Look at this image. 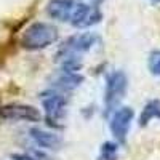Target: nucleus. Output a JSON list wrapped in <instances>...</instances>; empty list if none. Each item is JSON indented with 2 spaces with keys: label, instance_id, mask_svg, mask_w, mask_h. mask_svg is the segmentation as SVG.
I'll return each mask as SVG.
<instances>
[{
  "label": "nucleus",
  "instance_id": "9b49d317",
  "mask_svg": "<svg viewBox=\"0 0 160 160\" xmlns=\"http://www.w3.org/2000/svg\"><path fill=\"white\" fill-rule=\"evenodd\" d=\"M152 118H160V101L158 99L149 101L148 104L144 106V109H142V112L139 115V125L146 127Z\"/></svg>",
  "mask_w": 160,
  "mask_h": 160
},
{
  "label": "nucleus",
  "instance_id": "6e6552de",
  "mask_svg": "<svg viewBox=\"0 0 160 160\" xmlns=\"http://www.w3.org/2000/svg\"><path fill=\"white\" fill-rule=\"evenodd\" d=\"M75 7V0H50L47 3V15L59 22H69Z\"/></svg>",
  "mask_w": 160,
  "mask_h": 160
},
{
  "label": "nucleus",
  "instance_id": "f257e3e1",
  "mask_svg": "<svg viewBox=\"0 0 160 160\" xmlns=\"http://www.w3.org/2000/svg\"><path fill=\"white\" fill-rule=\"evenodd\" d=\"M98 43L99 37L95 32L74 34L69 38H66L56 53L58 59L61 61V71L78 72L82 68V56Z\"/></svg>",
  "mask_w": 160,
  "mask_h": 160
},
{
  "label": "nucleus",
  "instance_id": "423d86ee",
  "mask_svg": "<svg viewBox=\"0 0 160 160\" xmlns=\"http://www.w3.org/2000/svg\"><path fill=\"white\" fill-rule=\"evenodd\" d=\"M0 118L5 122H40V111L34 106L29 104H19V102H13V104H5L0 108Z\"/></svg>",
  "mask_w": 160,
  "mask_h": 160
},
{
  "label": "nucleus",
  "instance_id": "1a4fd4ad",
  "mask_svg": "<svg viewBox=\"0 0 160 160\" xmlns=\"http://www.w3.org/2000/svg\"><path fill=\"white\" fill-rule=\"evenodd\" d=\"M29 133H31L32 141L42 149L58 151L62 146V138L59 135H56V133H53V131H47V130H42V128H31Z\"/></svg>",
  "mask_w": 160,
  "mask_h": 160
},
{
  "label": "nucleus",
  "instance_id": "39448f33",
  "mask_svg": "<svg viewBox=\"0 0 160 160\" xmlns=\"http://www.w3.org/2000/svg\"><path fill=\"white\" fill-rule=\"evenodd\" d=\"M102 21V11L99 7L90 5L85 2H78L75 0V7L71 15L69 24L75 29H90Z\"/></svg>",
  "mask_w": 160,
  "mask_h": 160
},
{
  "label": "nucleus",
  "instance_id": "ddd939ff",
  "mask_svg": "<svg viewBox=\"0 0 160 160\" xmlns=\"http://www.w3.org/2000/svg\"><path fill=\"white\" fill-rule=\"evenodd\" d=\"M148 68L152 75L160 77V50H154L149 53L148 58Z\"/></svg>",
  "mask_w": 160,
  "mask_h": 160
},
{
  "label": "nucleus",
  "instance_id": "f8f14e48",
  "mask_svg": "<svg viewBox=\"0 0 160 160\" xmlns=\"http://www.w3.org/2000/svg\"><path fill=\"white\" fill-rule=\"evenodd\" d=\"M118 142L115 141H106L101 144L99 154L96 160H118Z\"/></svg>",
  "mask_w": 160,
  "mask_h": 160
},
{
  "label": "nucleus",
  "instance_id": "2eb2a0df",
  "mask_svg": "<svg viewBox=\"0 0 160 160\" xmlns=\"http://www.w3.org/2000/svg\"><path fill=\"white\" fill-rule=\"evenodd\" d=\"M78 2H85V3H90V5H95V7H98V5H101L104 0H78Z\"/></svg>",
  "mask_w": 160,
  "mask_h": 160
},
{
  "label": "nucleus",
  "instance_id": "4468645a",
  "mask_svg": "<svg viewBox=\"0 0 160 160\" xmlns=\"http://www.w3.org/2000/svg\"><path fill=\"white\" fill-rule=\"evenodd\" d=\"M11 158L13 160H38L37 155H29V154H15Z\"/></svg>",
  "mask_w": 160,
  "mask_h": 160
},
{
  "label": "nucleus",
  "instance_id": "dca6fc26",
  "mask_svg": "<svg viewBox=\"0 0 160 160\" xmlns=\"http://www.w3.org/2000/svg\"><path fill=\"white\" fill-rule=\"evenodd\" d=\"M152 2H155V3H160V0H152Z\"/></svg>",
  "mask_w": 160,
  "mask_h": 160
},
{
  "label": "nucleus",
  "instance_id": "20e7f679",
  "mask_svg": "<svg viewBox=\"0 0 160 160\" xmlns=\"http://www.w3.org/2000/svg\"><path fill=\"white\" fill-rule=\"evenodd\" d=\"M40 99H42V108L45 111L48 123L58 125V122H61L66 115V108H68V101H69L66 93L50 88L45 93H42Z\"/></svg>",
  "mask_w": 160,
  "mask_h": 160
},
{
  "label": "nucleus",
  "instance_id": "f03ea898",
  "mask_svg": "<svg viewBox=\"0 0 160 160\" xmlns=\"http://www.w3.org/2000/svg\"><path fill=\"white\" fill-rule=\"evenodd\" d=\"M59 38V31L56 26L45 21H35L24 29L19 43L28 51H38L56 43Z\"/></svg>",
  "mask_w": 160,
  "mask_h": 160
},
{
  "label": "nucleus",
  "instance_id": "9d476101",
  "mask_svg": "<svg viewBox=\"0 0 160 160\" xmlns=\"http://www.w3.org/2000/svg\"><path fill=\"white\" fill-rule=\"evenodd\" d=\"M83 82V77L80 75L78 72H69V71H61L59 75L56 77L55 83H53V88L61 91V93H66L68 95L69 91L75 90L80 83Z\"/></svg>",
  "mask_w": 160,
  "mask_h": 160
},
{
  "label": "nucleus",
  "instance_id": "0eeeda50",
  "mask_svg": "<svg viewBox=\"0 0 160 160\" xmlns=\"http://www.w3.org/2000/svg\"><path fill=\"white\" fill-rule=\"evenodd\" d=\"M133 118H135V111L131 108H117L112 112L111 120H109V130L115 142L123 144L127 141V135L130 131Z\"/></svg>",
  "mask_w": 160,
  "mask_h": 160
},
{
  "label": "nucleus",
  "instance_id": "7ed1b4c3",
  "mask_svg": "<svg viewBox=\"0 0 160 160\" xmlns=\"http://www.w3.org/2000/svg\"><path fill=\"white\" fill-rule=\"evenodd\" d=\"M128 88V78L123 71H114L106 78V91H104V108L106 114H112L120 101L125 98Z\"/></svg>",
  "mask_w": 160,
  "mask_h": 160
}]
</instances>
